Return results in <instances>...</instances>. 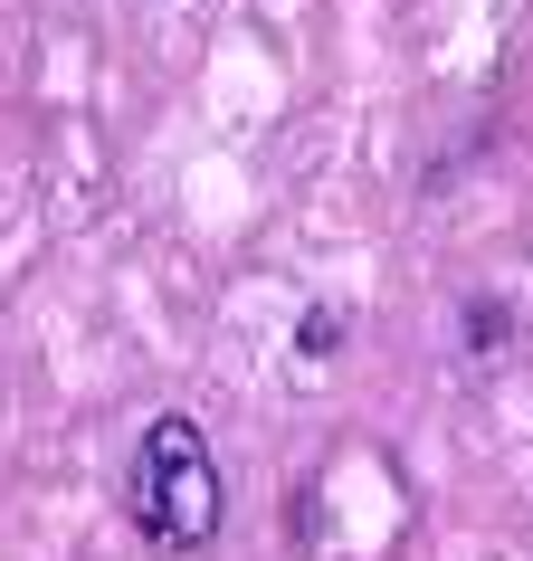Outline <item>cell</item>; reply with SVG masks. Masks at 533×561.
I'll use <instances>...</instances> for the list:
<instances>
[{
    "label": "cell",
    "mask_w": 533,
    "mask_h": 561,
    "mask_svg": "<svg viewBox=\"0 0 533 561\" xmlns=\"http://www.w3.org/2000/svg\"><path fill=\"white\" fill-rule=\"evenodd\" d=\"M296 353H305V362H333V353H343V314H333V305L296 314Z\"/></svg>",
    "instance_id": "cell-2"
},
{
    "label": "cell",
    "mask_w": 533,
    "mask_h": 561,
    "mask_svg": "<svg viewBox=\"0 0 533 561\" xmlns=\"http://www.w3.org/2000/svg\"><path fill=\"white\" fill-rule=\"evenodd\" d=\"M504 333H514V314H504L496 296H476L467 305V353H504Z\"/></svg>",
    "instance_id": "cell-3"
},
{
    "label": "cell",
    "mask_w": 533,
    "mask_h": 561,
    "mask_svg": "<svg viewBox=\"0 0 533 561\" xmlns=\"http://www.w3.org/2000/svg\"><path fill=\"white\" fill-rule=\"evenodd\" d=\"M124 495H134V533L152 552H209L219 542V457H209L201 419H181V410L152 419L134 438Z\"/></svg>",
    "instance_id": "cell-1"
}]
</instances>
